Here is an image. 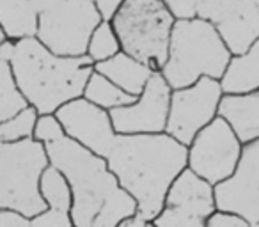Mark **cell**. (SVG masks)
<instances>
[{"label": "cell", "instance_id": "obj_1", "mask_svg": "<svg viewBox=\"0 0 259 227\" xmlns=\"http://www.w3.org/2000/svg\"><path fill=\"white\" fill-rule=\"evenodd\" d=\"M105 160L121 187L137 201V213L155 220L165 206L170 185L188 167V146L167 131L117 133Z\"/></svg>", "mask_w": 259, "mask_h": 227}, {"label": "cell", "instance_id": "obj_2", "mask_svg": "<svg viewBox=\"0 0 259 227\" xmlns=\"http://www.w3.org/2000/svg\"><path fill=\"white\" fill-rule=\"evenodd\" d=\"M50 165L59 169L71 187L75 227H115L137 213L139 204L121 187L107 160L71 137L47 144Z\"/></svg>", "mask_w": 259, "mask_h": 227}, {"label": "cell", "instance_id": "obj_3", "mask_svg": "<svg viewBox=\"0 0 259 227\" xmlns=\"http://www.w3.org/2000/svg\"><path fill=\"white\" fill-rule=\"evenodd\" d=\"M0 57L9 61L23 96L39 114H55L62 105L82 98L94 71L89 55H57L37 37L6 39L0 44Z\"/></svg>", "mask_w": 259, "mask_h": 227}, {"label": "cell", "instance_id": "obj_4", "mask_svg": "<svg viewBox=\"0 0 259 227\" xmlns=\"http://www.w3.org/2000/svg\"><path fill=\"white\" fill-rule=\"evenodd\" d=\"M231 57L233 54L211 22L202 18L176 20L162 75L172 89L188 87L202 76L220 80Z\"/></svg>", "mask_w": 259, "mask_h": 227}, {"label": "cell", "instance_id": "obj_5", "mask_svg": "<svg viewBox=\"0 0 259 227\" xmlns=\"http://www.w3.org/2000/svg\"><path fill=\"white\" fill-rule=\"evenodd\" d=\"M176 16L165 0H124L112 20L122 52L162 71L169 57V43Z\"/></svg>", "mask_w": 259, "mask_h": 227}, {"label": "cell", "instance_id": "obj_6", "mask_svg": "<svg viewBox=\"0 0 259 227\" xmlns=\"http://www.w3.org/2000/svg\"><path fill=\"white\" fill-rule=\"evenodd\" d=\"M50 165L47 146L34 139L0 142V208L30 216L48 208L39 190L41 174Z\"/></svg>", "mask_w": 259, "mask_h": 227}, {"label": "cell", "instance_id": "obj_7", "mask_svg": "<svg viewBox=\"0 0 259 227\" xmlns=\"http://www.w3.org/2000/svg\"><path fill=\"white\" fill-rule=\"evenodd\" d=\"M101 16L94 0H66L39 15L37 39L54 54L64 57L87 55V44Z\"/></svg>", "mask_w": 259, "mask_h": 227}, {"label": "cell", "instance_id": "obj_8", "mask_svg": "<svg viewBox=\"0 0 259 227\" xmlns=\"http://www.w3.org/2000/svg\"><path fill=\"white\" fill-rule=\"evenodd\" d=\"M241 151L243 142L236 131L222 116H217L188 146V169L217 187L234 174Z\"/></svg>", "mask_w": 259, "mask_h": 227}, {"label": "cell", "instance_id": "obj_9", "mask_svg": "<svg viewBox=\"0 0 259 227\" xmlns=\"http://www.w3.org/2000/svg\"><path fill=\"white\" fill-rule=\"evenodd\" d=\"M222 96V83L211 76H202L188 87L172 89L165 131L181 144L190 146L195 135L219 116Z\"/></svg>", "mask_w": 259, "mask_h": 227}, {"label": "cell", "instance_id": "obj_10", "mask_svg": "<svg viewBox=\"0 0 259 227\" xmlns=\"http://www.w3.org/2000/svg\"><path fill=\"white\" fill-rule=\"evenodd\" d=\"M170 96L172 87L162 71H155L134 103L110 110L114 130L124 135L163 133L169 121Z\"/></svg>", "mask_w": 259, "mask_h": 227}, {"label": "cell", "instance_id": "obj_11", "mask_svg": "<svg viewBox=\"0 0 259 227\" xmlns=\"http://www.w3.org/2000/svg\"><path fill=\"white\" fill-rule=\"evenodd\" d=\"M217 209L231 211L259 223V141L243 144L241 158L231 177L215 187Z\"/></svg>", "mask_w": 259, "mask_h": 227}, {"label": "cell", "instance_id": "obj_12", "mask_svg": "<svg viewBox=\"0 0 259 227\" xmlns=\"http://www.w3.org/2000/svg\"><path fill=\"white\" fill-rule=\"evenodd\" d=\"M61 119L68 137L75 139L87 149L100 156H107L117 131L110 119V112L87 101L85 98H76L62 105L55 112Z\"/></svg>", "mask_w": 259, "mask_h": 227}, {"label": "cell", "instance_id": "obj_13", "mask_svg": "<svg viewBox=\"0 0 259 227\" xmlns=\"http://www.w3.org/2000/svg\"><path fill=\"white\" fill-rule=\"evenodd\" d=\"M217 30L233 55L247 52L259 39V9L254 0H234L233 8L217 23Z\"/></svg>", "mask_w": 259, "mask_h": 227}, {"label": "cell", "instance_id": "obj_14", "mask_svg": "<svg viewBox=\"0 0 259 227\" xmlns=\"http://www.w3.org/2000/svg\"><path fill=\"white\" fill-rule=\"evenodd\" d=\"M219 116L231 124L243 144L259 141V89L243 94H224Z\"/></svg>", "mask_w": 259, "mask_h": 227}, {"label": "cell", "instance_id": "obj_15", "mask_svg": "<svg viewBox=\"0 0 259 227\" xmlns=\"http://www.w3.org/2000/svg\"><path fill=\"white\" fill-rule=\"evenodd\" d=\"M94 69L134 96H141L146 83L155 73L148 64H144L142 61L132 57L122 50L114 57L94 64Z\"/></svg>", "mask_w": 259, "mask_h": 227}, {"label": "cell", "instance_id": "obj_16", "mask_svg": "<svg viewBox=\"0 0 259 227\" xmlns=\"http://www.w3.org/2000/svg\"><path fill=\"white\" fill-rule=\"evenodd\" d=\"M220 83L224 94H243L259 89V39L247 52L231 57Z\"/></svg>", "mask_w": 259, "mask_h": 227}, {"label": "cell", "instance_id": "obj_17", "mask_svg": "<svg viewBox=\"0 0 259 227\" xmlns=\"http://www.w3.org/2000/svg\"><path fill=\"white\" fill-rule=\"evenodd\" d=\"M0 29L13 41L36 37L39 13L30 0H0Z\"/></svg>", "mask_w": 259, "mask_h": 227}, {"label": "cell", "instance_id": "obj_18", "mask_svg": "<svg viewBox=\"0 0 259 227\" xmlns=\"http://www.w3.org/2000/svg\"><path fill=\"white\" fill-rule=\"evenodd\" d=\"M39 190L43 199L48 204V211L54 215L61 216H71V206H73V195L71 187L64 174L54 165H48L41 174ZM73 218V216H71Z\"/></svg>", "mask_w": 259, "mask_h": 227}, {"label": "cell", "instance_id": "obj_19", "mask_svg": "<svg viewBox=\"0 0 259 227\" xmlns=\"http://www.w3.org/2000/svg\"><path fill=\"white\" fill-rule=\"evenodd\" d=\"M83 98H85L87 101H91V103L98 105V107L110 112V110H114V108L134 103L139 96H134V94L126 93L124 89L115 85L112 80H108L107 76L101 75L100 71L94 69L85 83Z\"/></svg>", "mask_w": 259, "mask_h": 227}, {"label": "cell", "instance_id": "obj_20", "mask_svg": "<svg viewBox=\"0 0 259 227\" xmlns=\"http://www.w3.org/2000/svg\"><path fill=\"white\" fill-rule=\"evenodd\" d=\"M165 4L176 20L202 18L217 25L233 8L234 0H165Z\"/></svg>", "mask_w": 259, "mask_h": 227}, {"label": "cell", "instance_id": "obj_21", "mask_svg": "<svg viewBox=\"0 0 259 227\" xmlns=\"http://www.w3.org/2000/svg\"><path fill=\"white\" fill-rule=\"evenodd\" d=\"M29 107V101L23 96L9 61L0 57V123L11 119L18 112Z\"/></svg>", "mask_w": 259, "mask_h": 227}, {"label": "cell", "instance_id": "obj_22", "mask_svg": "<svg viewBox=\"0 0 259 227\" xmlns=\"http://www.w3.org/2000/svg\"><path fill=\"white\" fill-rule=\"evenodd\" d=\"M121 50V41H119V36L115 32L114 25H112V22L101 20V23L94 29L93 36L89 39L87 55L93 59L94 64H98V62H103L107 59L117 55Z\"/></svg>", "mask_w": 259, "mask_h": 227}, {"label": "cell", "instance_id": "obj_23", "mask_svg": "<svg viewBox=\"0 0 259 227\" xmlns=\"http://www.w3.org/2000/svg\"><path fill=\"white\" fill-rule=\"evenodd\" d=\"M209 216L185 204H165L153 222L156 227H206Z\"/></svg>", "mask_w": 259, "mask_h": 227}, {"label": "cell", "instance_id": "obj_24", "mask_svg": "<svg viewBox=\"0 0 259 227\" xmlns=\"http://www.w3.org/2000/svg\"><path fill=\"white\" fill-rule=\"evenodd\" d=\"M39 117V112L34 107H27L11 119L0 123V142H20L34 137V128Z\"/></svg>", "mask_w": 259, "mask_h": 227}, {"label": "cell", "instance_id": "obj_25", "mask_svg": "<svg viewBox=\"0 0 259 227\" xmlns=\"http://www.w3.org/2000/svg\"><path fill=\"white\" fill-rule=\"evenodd\" d=\"M62 137H66V131L57 114H39L34 128V141L47 146L61 141Z\"/></svg>", "mask_w": 259, "mask_h": 227}, {"label": "cell", "instance_id": "obj_26", "mask_svg": "<svg viewBox=\"0 0 259 227\" xmlns=\"http://www.w3.org/2000/svg\"><path fill=\"white\" fill-rule=\"evenodd\" d=\"M206 227H252V223L247 218L236 215L231 211L217 209L206 222Z\"/></svg>", "mask_w": 259, "mask_h": 227}, {"label": "cell", "instance_id": "obj_27", "mask_svg": "<svg viewBox=\"0 0 259 227\" xmlns=\"http://www.w3.org/2000/svg\"><path fill=\"white\" fill-rule=\"evenodd\" d=\"M0 227H30V216L16 209L0 208Z\"/></svg>", "mask_w": 259, "mask_h": 227}, {"label": "cell", "instance_id": "obj_28", "mask_svg": "<svg viewBox=\"0 0 259 227\" xmlns=\"http://www.w3.org/2000/svg\"><path fill=\"white\" fill-rule=\"evenodd\" d=\"M94 4H96V9L100 13L101 20L112 22L114 16L119 13V9L122 8L124 0H94Z\"/></svg>", "mask_w": 259, "mask_h": 227}, {"label": "cell", "instance_id": "obj_29", "mask_svg": "<svg viewBox=\"0 0 259 227\" xmlns=\"http://www.w3.org/2000/svg\"><path fill=\"white\" fill-rule=\"evenodd\" d=\"M146 223H148V220L141 213H135V215L126 216L124 220H121L115 227H146Z\"/></svg>", "mask_w": 259, "mask_h": 227}, {"label": "cell", "instance_id": "obj_30", "mask_svg": "<svg viewBox=\"0 0 259 227\" xmlns=\"http://www.w3.org/2000/svg\"><path fill=\"white\" fill-rule=\"evenodd\" d=\"M30 2L34 4L36 11L41 15V13H47V11H50V9L61 6L62 2H66V0H30Z\"/></svg>", "mask_w": 259, "mask_h": 227}, {"label": "cell", "instance_id": "obj_31", "mask_svg": "<svg viewBox=\"0 0 259 227\" xmlns=\"http://www.w3.org/2000/svg\"><path fill=\"white\" fill-rule=\"evenodd\" d=\"M6 39H8V37H6V34H4V30H2V29H0V44H2V43H4V41Z\"/></svg>", "mask_w": 259, "mask_h": 227}, {"label": "cell", "instance_id": "obj_32", "mask_svg": "<svg viewBox=\"0 0 259 227\" xmlns=\"http://www.w3.org/2000/svg\"><path fill=\"white\" fill-rule=\"evenodd\" d=\"M146 227H156V223L153 222V220H148V223H146Z\"/></svg>", "mask_w": 259, "mask_h": 227}, {"label": "cell", "instance_id": "obj_33", "mask_svg": "<svg viewBox=\"0 0 259 227\" xmlns=\"http://www.w3.org/2000/svg\"><path fill=\"white\" fill-rule=\"evenodd\" d=\"M254 2H255V6H257V9H259V0H254Z\"/></svg>", "mask_w": 259, "mask_h": 227}, {"label": "cell", "instance_id": "obj_34", "mask_svg": "<svg viewBox=\"0 0 259 227\" xmlns=\"http://www.w3.org/2000/svg\"><path fill=\"white\" fill-rule=\"evenodd\" d=\"M252 227H259V223H255V225H252Z\"/></svg>", "mask_w": 259, "mask_h": 227}]
</instances>
